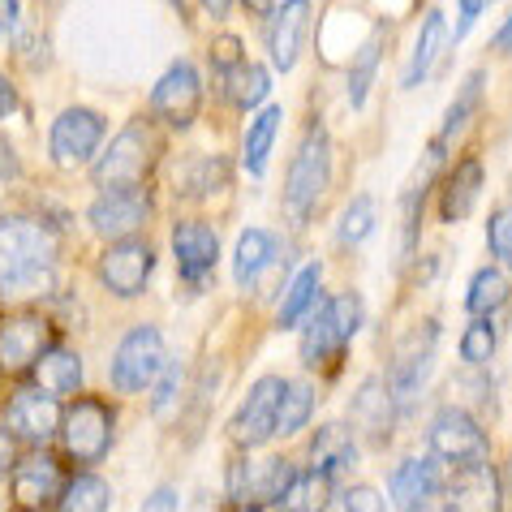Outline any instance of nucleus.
Instances as JSON below:
<instances>
[{
    "instance_id": "nucleus-1",
    "label": "nucleus",
    "mask_w": 512,
    "mask_h": 512,
    "mask_svg": "<svg viewBox=\"0 0 512 512\" xmlns=\"http://www.w3.org/2000/svg\"><path fill=\"white\" fill-rule=\"evenodd\" d=\"M56 229L39 216L0 220V297H35L52 289Z\"/></svg>"
},
{
    "instance_id": "nucleus-2",
    "label": "nucleus",
    "mask_w": 512,
    "mask_h": 512,
    "mask_svg": "<svg viewBox=\"0 0 512 512\" xmlns=\"http://www.w3.org/2000/svg\"><path fill=\"white\" fill-rule=\"evenodd\" d=\"M302 362L315 371L336 375V366H345V345L362 323V297L340 293V297H315V306L302 319Z\"/></svg>"
},
{
    "instance_id": "nucleus-3",
    "label": "nucleus",
    "mask_w": 512,
    "mask_h": 512,
    "mask_svg": "<svg viewBox=\"0 0 512 512\" xmlns=\"http://www.w3.org/2000/svg\"><path fill=\"white\" fill-rule=\"evenodd\" d=\"M332 177V142H327L323 125H310V134L302 138V147L293 151L289 177H284V216L293 224H306L315 216L319 198Z\"/></svg>"
},
{
    "instance_id": "nucleus-4",
    "label": "nucleus",
    "mask_w": 512,
    "mask_h": 512,
    "mask_svg": "<svg viewBox=\"0 0 512 512\" xmlns=\"http://www.w3.org/2000/svg\"><path fill=\"white\" fill-rule=\"evenodd\" d=\"M160 160V138L147 121H130L125 130L108 142V151L95 164V186L104 190H142Z\"/></svg>"
},
{
    "instance_id": "nucleus-5",
    "label": "nucleus",
    "mask_w": 512,
    "mask_h": 512,
    "mask_svg": "<svg viewBox=\"0 0 512 512\" xmlns=\"http://www.w3.org/2000/svg\"><path fill=\"white\" fill-rule=\"evenodd\" d=\"M61 452L74 465H95L108 457L112 444V405L99 396H78L74 405L61 414Z\"/></svg>"
},
{
    "instance_id": "nucleus-6",
    "label": "nucleus",
    "mask_w": 512,
    "mask_h": 512,
    "mask_svg": "<svg viewBox=\"0 0 512 512\" xmlns=\"http://www.w3.org/2000/svg\"><path fill=\"white\" fill-rule=\"evenodd\" d=\"M164 366H168V349H164L160 327H134V332H125L121 345H117L112 383H117L121 392H142L164 375Z\"/></svg>"
},
{
    "instance_id": "nucleus-7",
    "label": "nucleus",
    "mask_w": 512,
    "mask_h": 512,
    "mask_svg": "<svg viewBox=\"0 0 512 512\" xmlns=\"http://www.w3.org/2000/svg\"><path fill=\"white\" fill-rule=\"evenodd\" d=\"M435 349H439V323L426 319L409 332L392 353V375L383 379L392 392V401H414L426 388V379L435 371Z\"/></svg>"
},
{
    "instance_id": "nucleus-8",
    "label": "nucleus",
    "mask_w": 512,
    "mask_h": 512,
    "mask_svg": "<svg viewBox=\"0 0 512 512\" xmlns=\"http://www.w3.org/2000/svg\"><path fill=\"white\" fill-rule=\"evenodd\" d=\"M431 452H435V461L465 469V465L487 461L491 439L474 422V414H465V409H439L431 422Z\"/></svg>"
},
{
    "instance_id": "nucleus-9",
    "label": "nucleus",
    "mask_w": 512,
    "mask_h": 512,
    "mask_svg": "<svg viewBox=\"0 0 512 512\" xmlns=\"http://www.w3.org/2000/svg\"><path fill=\"white\" fill-rule=\"evenodd\" d=\"M44 349H52V327L44 315H5L0 319V371L5 375H22L44 358Z\"/></svg>"
},
{
    "instance_id": "nucleus-10",
    "label": "nucleus",
    "mask_w": 512,
    "mask_h": 512,
    "mask_svg": "<svg viewBox=\"0 0 512 512\" xmlns=\"http://www.w3.org/2000/svg\"><path fill=\"white\" fill-rule=\"evenodd\" d=\"M52 160L61 168H78L87 164L91 155L104 142V117L91 108H65L61 117L52 121Z\"/></svg>"
},
{
    "instance_id": "nucleus-11",
    "label": "nucleus",
    "mask_w": 512,
    "mask_h": 512,
    "mask_svg": "<svg viewBox=\"0 0 512 512\" xmlns=\"http://www.w3.org/2000/svg\"><path fill=\"white\" fill-rule=\"evenodd\" d=\"M198 104H203V78H198V69L190 61H173L168 74L155 82V91H151L155 117H164L168 125L186 130V125L198 117Z\"/></svg>"
},
{
    "instance_id": "nucleus-12",
    "label": "nucleus",
    "mask_w": 512,
    "mask_h": 512,
    "mask_svg": "<svg viewBox=\"0 0 512 512\" xmlns=\"http://www.w3.org/2000/svg\"><path fill=\"white\" fill-rule=\"evenodd\" d=\"M151 267H155V250L138 237H125L117 246L104 250V259H99V280H104V289L117 293V297H138L151 280Z\"/></svg>"
},
{
    "instance_id": "nucleus-13",
    "label": "nucleus",
    "mask_w": 512,
    "mask_h": 512,
    "mask_svg": "<svg viewBox=\"0 0 512 512\" xmlns=\"http://www.w3.org/2000/svg\"><path fill=\"white\" fill-rule=\"evenodd\" d=\"M280 388L284 379H259L250 388V396L241 401V409L229 422V439L241 448H259L276 435V409H280Z\"/></svg>"
},
{
    "instance_id": "nucleus-14",
    "label": "nucleus",
    "mask_w": 512,
    "mask_h": 512,
    "mask_svg": "<svg viewBox=\"0 0 512 512\" xmlns=\"http://www.w3.org/2000/svg\"><path fill=\"white\" fill-rule=\"evenodd\" d=\"M56 426H61V401H52V396L31 388V383L9 396V405H5V431L13 439L44 444V439L56 435Z\"/></svg>"
},
{
    "instance_id": "nucleus-15",
    "label": "nucleus",
    "mask_w": 512,
    "mask_h": 512,
    "mask_svg": "<svg viewBox=\"0 0 512 512\" xmlns=\"http://www.w3.org/2000/svg\"><path fill=\"white\" fill-rule=\"evenodd\" d=\"M297 469L284 457H263V461H241L229 474V491L233 500H241V508H259L267 500H280L284 487L293 482Z\"/></svg>"
},
{
    "instance_id": "nucleus-16",
    "label": "nucleus",
    "mask_w": 512,
    "mask_h": 512,
    "mask_svg": "<svg viewBox=\"0 0 512 512\" xmlns=\"http://www.w3.org/2000/svg\"><path fill=\"white\" fill-rule=\"evenodd\" d=\"M448 512H504L500 469L491 461L457 469L448 478Z\"/></svg>"
},
{
    "instance_id": "nucleus-17",
    "label": "nucleus",
    "mask_w": 512,
    "mask_h": 512,
    "mask_svg": "<svg viewBox=\"0 0 512 512\" xmlns=\"http://www.w3.org/2000/svg\"><path fill=\"white\" fill-rule=\"evenodd\" d=\"M65 478H61V461L44 457V452H31L26 461L13 465V504L22 512H39L52 500H61Z\"/></svg>"
},
{
    "instance_id": "nucleus-18",
    "label": "nucleus",
    "mask_w": 512,
    "mask_h": 512,
    "mask_svg": "<svg viewBox=\"0 0 512 512\" xmlns=\"http://www.w3.org/2000/svg\"><path fill=\"white\" fill-rule=\"evenodd\" d=\"M173 254H177L181 276L198 289V284L211 280V267H216V259H220V237L203 220H181L173 229Z\"/></svg>"
},
{
    "instance_id": "nucleus-19",
    "label": "nucleus",
    "mask_w": 512,
    "mask_h": 512,
    "mask_svg": "<svg viewBox=\"0 0 512 512\" xmlns=\"http://www.w3.org/2000/svg\"><path fill=\"white\" fill-rule=\"evenodd\" d=\"M147 216H151V203H147V194L142 190H104L91 203V229L99 237L125 241Z\"/></svg>"
},
{
    "instance_id": "nucleus-20",
    "label": "nucleus",
    "mask_w": 512,
    "mask_h": 512,
    "mask_svg": "<svg viewBox=\"0 0 512 512\" xmlns=\"http://www.w3.org/2000/svg\"><path fill=\"white\" fill-rule=\"evenodd\" d=\"M306 22H310L306 0H284L280 9H272V18H267V52H272V65L280 74H289L297 65V52H302V39H306Z\"/></svg>"
},
{
    "instance_id": "nucleus-21",
    "label": "nucleus",
    "mask_w": 512,
    "mask_h": 512,
    "mask_svg": "<svg viewBox=\"0 0 512 512\" xmlns=\"http://www.w3.org/2000/svg\"><path fill=\"white\" fill-rule=\"evenodd\" d=\"M388 491H392V504L401 512H426L439 495V474H435V461L426 457H409L392 469L388 478Z\"/></svg>"
},
{
    "instance_id": "nucleus-22",
    "label": "nucleus",
    "mask_w": 512,
    "mask_h": 512,
    "mask_svg": "<svg viewBox=\"0 0 512 512\" xmlns=\"http://www.w3.org/2000/svg\"><path fill=\"white\" fill-rule=\"evenodd\" d=\"M482 181H487V168H482L478 155H465V160L452 168L439 186V220H465L474 211L478 194H482Z\"/></svg>"
},
{
    "instance_id": "nucleus-23",
    "label": "nucleus",
    "mask_w": 512,
    "mask_h": 512,
    "mask_svg": "<svg viewBox=\"0 0 512 512\" xmlns=\"http://www.w3.org/2000/svg\"><path fill=\"white\" fill-rule=\"evenodd\" d=\"M392 422H396V401H392L388 383H383V379H366L362 388L353 392L345 426H358L366 439H383L392 431Z\"/></svg>"
},
{
    "instance_id": "nucleus-24",
    "label": "nucleus",
    "mask_w": 512,
    "mask_h": 512,
    "mask_svg": "<svg viewBox=\"0 0 512 512\" xmlns=\"http://www.w3.org/2000/svg\"><path fill=\"white\" fill-rule=\"evenodd\" d=\"M31 379H35L31 388L52 396V401H61V396H74L82 388V362L74 349L52 345V349H44V358L31 366Z\"/></svg>"
},
{
    "instance_id": "nucleus-25",
    "label": "nucleus",
    "mask_w": 512,
    "mask_h": 512,
    "mask_svg": "<svg viewBox=\"0 0 512 512\" xmlns=\"http://www.w3.org/2000/svg\"><path fill=\"white\" fill-rule=\"evenodd\" d=\"M349 465H353V435H349V426L345 422L319 426L315 439H310V469L323 474L327 482H336Z\"/></svg>"
},
{
    "instance_id": "nucleus-26",
    "label": "nucleus",
    "mask_w": 512,
    "mask_h": 512,
    "mask_svg": "<svg viewBox=\"0 0 512 512\" xmlns=\"http://www.w3.org/2000/svg\"><path fill=\"white\" fill-rule=\"evenodd\" d=\"M448 44V18L439 9L426 13V22H422V31H418V44H414V56H409V65H405V78H401V87H418V82L431 74L435 61H439V52H444Z\"/></svg>"
},
{
    "instance_id": "nucleus-27",
    "label": "nucleus",
    "mask_w": 512,
    "mask_h": 512,
    "mask_svg": "<svg viewBox=\"0 0 512 512\" xmlns=\"http://www.w3.org/2000/svg\"><path fill=\"white\" fill-rule=\"evenodd\" d=\"M439 160H444V142H431V151L422 155L414 181L405 186V198H401V207H405V246H414V237H418V211H422V203H426V190L435 186Z\"/></svg>"
},
{
    "instance_id": "nucleus-28",
    "label": "nucleus",
    "mask_w": 512,
    "mask_h": 512,
    "mask_svg": "<svg viewBox=\"0 0 512 512\" xmlns=\"http://www.w3.org/2000/svg\"><path fill=\"white\" fill-rule=\"evenodd\" d=\"M319 276H323V267L319 263H306L302 272L289 280V293L280 297V310H276V323L280 327H297V323L306 319V310L315 306V297H319Z\"/></svg>"
},
{
    "instance_id": "nucleus-29",
    "label": "nucleus",
    "mask_w": 512,
    "mask_h": 512,
    "mask_svg": "<svg viewBox=\"0 0 512 512\" xmlns=\"http://www.w3.org/2000/svg\"><path fill=\"white\" fill-rule=\"evenodd\" d=\"M327 500H332V482L323 474H315V469H302V474H293V482L284 487V495L276 504L284 512H323Z\"/></svg>"
},
{
    "instance_id": "nucleus-30",
    "label": "nucleus",
    "mask_w": 512,
    "mask_h": 512,
    "mask_svg": "<svg viewBox=\"0 0 512 512\" xmlns=\"http://www.w3.org/2000/svg\"><path fill=\"white\" fill-rule=\"evenodd\" d=\"M267 91H272V74H267L263 65H237L233 74H224V95H229V104L237 112L259 108Z\"/></svg>"
},
{
    "instance_id": "nucleus-31",
    "label": "nucleus",
    "mask_w": 512,
    "mask_h": 512,
    "mask_svg": "<svg viewBox=\"0 0 512 512\" xmlns=\"http://www.w3.org/2000/svg\"><path fill=\"white\" fill-rule=\"evenodd\" d=\"M504 302H508V280H504V272H500V267H478L474 280H469V293H465V310L474 319H487Z\"/></svg>"
},
{
    "instance_id": "nucleus-32",
    "label": "nucleus",
    "mask_w": 512,
    "mask_h": 512,
    "mask_svg": "<svg viewBox=\"0 0 512 512\" xmlns=\"http://www.w3.org/2000/svg\"><path fill=\"white\" fill-rule=\"evenodd\" d=\"M272 250H276V241L267 237L263 229H246L237 237V254H233V280L237 284H254V276L263 272L267 263H272Z\"/></svg>"
},
{
    "instance_id": "nucleus-33",
    "label": "nucleus",
    "mask_w": 512,
    "mask_h": 512,
    "mask_svg": "<svg viewBox=\"0 0 512 512\" xmlns=\"http://www.w3.org/2000/svg\"><path fill=\"white\" fill-rule=\"evenodd\" d=\"M108 500H112L108 482L82 469V474L69 478V487L61 491V512H108Z\"/></svg>"
},
{
    "instance_id": "nucleus-34",
    "label": "nucleus",
    "mask_w": 512,
    "mask_h": 512,
    "mask_svg": "<svg viewBox=\"0 0 512 512\" xmlns=\"http://www.w3.org/2000/svg\"><path fill=\"white\" fill-rule=\"evenodd\" d=\"M315 409V388L310 383H284L280 388V409H276V435H297Z\"/></svg>"
},
{
    "instance_id": "nucleus-35",
    "label": "nucleus",
    "mask_w": 512,
    "mask_h": 512,
    "mask_svg": "<svg viewBox=\"0 0 512 512\" xmlns=\"http://www.w3.org/2000/svg\"><path fill=\"white\" fill-rule=\"evenodd\" d=\"M280 121H284V112L272 104L259 121L250 125V134H246V168H250L254 177H263L267 155H272V142H276V134H280Z\"/></svg>"
},
{
    "instance_id": "nucleus-36",
    "label": "nucleus",
    "mask_w": 512,
    "mask_h": 512,
    "mask_svg": "<svg viewBox=\"0 0 512 512\" xmlns=\"http://www.w3.org/2000/svg\"><path fill=\"white\" fill-rule=\"evenodd\" d=\"M482 91H487V69H474V74L461 82L457 99H452V108H448V117H444V130H439V142H448L469 117H474L478 104H482Z\"/></svg>"
},
{
    "instance_id": "nucleus-37",
    "label": "nucleus",
    "mask_w": 512,
    "mask_h": 512,
    "mask_svg": "<svg viewBox=\"0 0 512 512\" xmlns=\"http://www.w3.org/2000/svg\"><path fill=\"white\" fill-rule=\"evenodd\" d=\"M375 198L371 194H358L353 203L340 211V224H336V241L340 246H362L366 237L375 233Z\"/></svg>"
},
{
    "instance_id": "nucleus-38",
    "label": "nucleus",
    "mask_w": 512,
    "mask_h": 512,
    "mask_svg": "<svg viewBox=\"0 0 512 512\" xmlns=\"http://www.w3.org/2000/svg\"><path fill=\"white\" fill-rule=\"evenodd\" d=\"M379 56H383V39H366L362 52L353 56V65H349V104L353 108L366 104V91H371V82H375Z\"/></svg>"
},
{
    "instance_id": "nucleus-39",
    "label": "nucleus",
    "mask_w": 512,
    "mask_h": 512,
    "mask_svg": "<svg viewBox=\"0 0 512 512\" xmlns=\"http://www.w3.org/2000/svg\"><path fill=\"white\" fill-rule=\"evenodd\" d=\"M186 177L190 181H181V190L186 194H211V190H220L224 181H229V164L224 160H190Z\"/></svg>"
},
{
    "instance_id": "nucleus-40",
    "label": "nucleus",
    "mask_w": 512,
    "mask_h": 512,
    "mask_svg": "<svg viewBox=\"0 0 512 512\" xmlns=\"http://www.w3.org/2000/svg\"><path fill=\"white\" fill-rule=\"evenodd\" d=\"M491 353H495V327L487 319H474L461 336V358L469 366H482V362H491Z\"/></svg>"
},
{
    "instance_id": "nucleus-41",
    "label": "nucleus",
    "mask_w": 512,
    "mask_h": 512,
    "mask_svg": "<svg viewBox=\"0 0 512 512\" xmlns=\"http://www.w3.org/2000/svg\"><path fill=\"white\" fill-rule=\"evenodd\" d=\"M487 241H491V254L495 259H508L512 254V216L508 207H495L491 220H487Z\"/></svg>"
},
{
    "instance_id": "nucleus-42",
    "label": "nucleus",
    "mask_w": 512,
    "mask_h": 512,
    "mask_svg": "<svg viewBox=\"0 0 512 512\" xmlns=\"http://www.w3.org/2000/svg\"><path fill=\"white\" fill-rule=\"evenodd\" d=\"M211 65L220 69V74H233L241 65V39L237 35H220L216 44H211Z\"/></svg>"
},
{
    "instance_id": "nucleus-43",
    "label": "nucleus",
    "mask_w": 512,
    "mask_h": 512,
    "mask_svg": "<svg viewBox=\"0 0 512 512\" xmlns=\"http://www.w3.org/2000/svg\"><path fill=\"white\" fill-rule=\"evenodd\" d=\"M340 512H388V508H383V495L375 487H349L345 500H340Z\"/></svg>"
},
{
    "instance_id": "nucleus-44",
    "label": "nucleus",
    "mask_w": 512,
    "mask_h": 512,
    "mask_svg": "<svg viewBox=\"0 0 512 512\" xmlns=\"http://www.w3.org/2000/svg\"><path fill=\"white\" fill-rule=\"evenodd\" d=\"M138 512H177V491L173 487H155Z\"/></svg>"
},
{
    "instance_id": "nucleus-45",
    "label": "nucleus",
    "mask_w": 512,
    "mask_h": 512,
    "mask_svg": "<svg viewBox=\"0 0 512 512\" xmlns=\"http://www.w3.org/2000/svg\"><path fill=\"white\" fill-rule=\"evenodd\" d=\"M160 383H164V388L155 392V414H164L168 401H173V396L181 392V371H177V366H168V375H164Z\"/></svg>"
},
{
    "instance_id": "nucleus-46",
    "label": "nucleus",
    "mask_w": 512,
    "mask_h": 512,
    "mask_svg": "<svg viewBox=\"0 0 512 512\" xmlns=\"http://www.w3.org/2000/svg\"><path fill=\"white\" fill-rule=\"evenodd\" d=\"M13 465H18V439L0 426V478L13 474Z\"/></svg>"
},
{
    "instance_id": "nucleus-47",
    "label": "nucleus",
    "mask_w": 512,
    "mask_h": 512,
    "mask_svg": "<svg viewBox=\"0 0 512 512\" xmlns=\"http://www.w3.org/2000/svg\"><path fill=\"white\" fill-rule=\"evenodd\" d=\"M13 108H18V91H13V82L0 74V121H5Z\"/></svg>"
},
{
    "instance_id": "nucleus-48",
    "label": "nucleus",
    "mask_w": 512,
    "mask_h": 512,
    "mask_svg": "<svg viewBox=\"0 0 512 512\" xmlns=\"http://www.w3.org/2000/svg\"><path fill=\"white\" fill-rule=\"evenodd\" d=\"M482 9H487L482 0H465V5H461V31H469V22L482 18Z\"/></svg>"
},
{
    "instance_id": "nucleus-49",
    "label": "nucleus",
    "mask_w": 512,
    "mask_h": 512,
    "mask_svg": "<svg viewBox=\"0 0 512 512\" xmlns=\"http://www.w3.org/2000/svg\"><path fill=\"white\" fill-rule=\"evenodd\" d=\"M13 18H18V5H13V0H0V35L13 26Z\"/></svg>"
},
{
    "instance_id": "nucleus-50",
    "label": "nucleus",
    "mask_w": 512,
    "mask_h": 512,
    "mask_svg": "<svg viewBox=\"0 0 512 512\" xmlns=\"http://www.w3.org/2000/svg\"><path fill=\"white\" fill-rule=\"evenodd\" d=\"M508 31H512V26L504 22V26H500V35H495V48H508Z\"/></svg>"
},
{
    "instance_id": "nucleus-51",
    "label": "nucleus",
    "mask_w": 512,
    "mask_h": 512,
    "mask_svg": "<svg viewBox=\"0 0 512 512\" xmlns=\"http://www.w3.org/2000/svg\"><path fill=\"white\" fill-rule=\"evenodd\" d=\"M233 512H263V508H233Z\"/></svg>"
}]
</instances>
